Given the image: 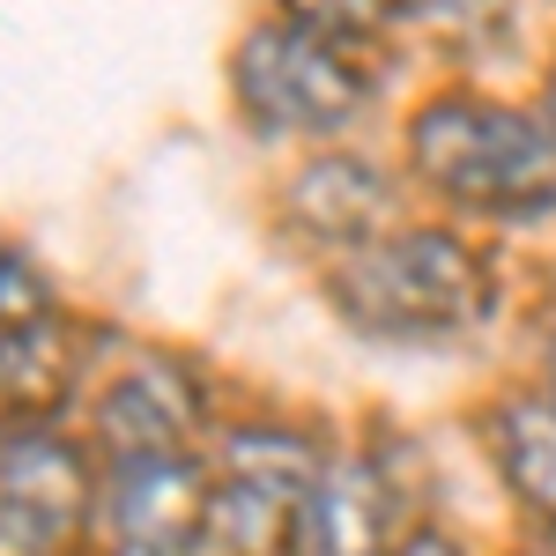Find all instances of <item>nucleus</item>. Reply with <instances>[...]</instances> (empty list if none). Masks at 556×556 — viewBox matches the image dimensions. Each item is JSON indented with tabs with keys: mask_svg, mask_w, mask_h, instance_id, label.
<instances>
[{
	"mask_svg": "<svg viewBox=\"0 0 556 556\" xmlns=\"http://www.w3.org/2000/svg\"><path fill=\"white\" fill-rule=\"evenodd\" d=\"M438 8V23H453L460 38H490L505 15H513V0H430Z\"/></svg>",
	"mask_w": 556,
	"mask_h": 556,
	"instance_id": "nucleus-13",
	"label": "nucleus"
},
{
	"mask_svg": "<svg viewBox=\"0 0 556 556\" xmlns=\"http://www.w3.org/2000/svg\"><path fill=\"white\" fill-rule=\"evenodd\" d=\"M97 519L112 556H193L208 534V475L186 453H134L97 482Z\"/></svg>",
	"mask_w": 556,
	"mask_h": 556,
	"instance_id": "nucleus-6",
	"label": "nucleus"
},
{
	"mask_svg": "<svg viewBox=\"0 0 556 556\" xmlns=\"http://www.w3.org/2000/svg\"><path fill=\"white\" fill-rule=\"evenodd\" d=\"M97 438L112 460H134V453H186L193 438V386L178 379L164 356L134 364L127 379L97 401Z\"/></svg>",
	"mask_w": 556,
	"mask_h": 556,
	"instance_id": "nucleus-8",
	"label": "nucleus"
},
{
	"mask_svg": "<svg viewBox=\"0 0 556 556\" xmlns=\"http://www.w3.org/2000/svg\"><path fill=\"white\" fill-rule=\"evenodd\" d=\"M549 386H556V356H549Z\"/></svg>",
	"mask_w": 556,
	"mask_h": 556,
	"instance_id": "nucleus-16",
	"label": "nucleus"
},
{
	"mask_svg": "<svg viewBox=\"0 0 556 556\" xmlns=\"http://www.w3.org/2000/svg\"><path fill=\"white\" fill-rule=\"evenodd\" d=\"M408 164L445 201L482 215L556 208V134L490 97H438L408 119Z\"/></svg>",
	"mask_w": 556,
	"mask_h": 556,
	"instance_id": "nucleus-2",
	"label": "nucleus"
},
{
	"mask_svg": "<svg viewBox=\"0 0 556 556\" xmlns=\"http://www.w3.org/2000/svg\"><path fill=\"white\" fill-rule=\"evenodd\" d=\"M290 215H298V230H312V238H334V245H356L364 253L379 238V223L393 215V186L364 156H319V164H304L290 178Z\"/></svg>",
	"mask_w": 556,
	"mask_h": 556,
	"instance_id": "nucleus-9",
	"label": "nucleus"
},
{
	"mask_svg": "<svg viewBox=\"0 0 556 556\" xmlns=\"http://www.w3.org/2000/svg\"><path fill=\"white\" fill-rule=\"evenodd\" d=\"M401 556H468V549H460L453 534H438V527H424V534H408V542H401Z\"/></svg>",
	"mask_w": 556,
	"mask_h": 556,
	"instance_id": "nucleus-14",
	"label": "nucleus"
},
{
	"mask_svg": "<svg viewBox=\"0 0 556 556\" xmlns=\"http://www.w3.org/2000/svg\"><path fill=\"white\" fill-rule=\"evenodd\" d=\"M490 445L505 482L556 527V401H497Z\"/></svg>",
	"mask_w": 556,
	"mask_h": 556,
	"instance_id": "nucleus-11",
	"label": "nucleus"
},
{
	"mask_svg": "<svg viewBox=\"0 0 556 556\" xmlns=\"http://www.w3.org/2000/svg\"><path fill=\"white\" fill-rule=\"evenodd\" d=\"M67 386H75V349L52 334V319L0 327V430H45Z\"/></svg>",
	"mask_w": 556,
	"mask_h": 556,
	"instance_id": "nucleus-10",
	"label": "nucleus"
},
{
	"mask_svg": "<svg viewBox=\"0 0 556 556\" xmlns=\"http://www.w3.org/2000/svg\"><path fill=\"white\" fill-rule=\"evenodd\" d=\"M97 513V475L60 430L0 438V542L15 556H60Z\"/></svg>",
	"mask_w": 556,
	"mask_h": 556,
	"instance_id": "nucleus-5",
	"label": "nucleus"
},
{
	"mask_svg": "<svg viewBox=\"0 0 556 556\" xmlns=\"http://www.w3.org/2000/svg\"><path fill=\"white\" fill-rule=\"evenodd\" d=\"M298 556H401L393 490L371 460H327L298 513Z\"/></svg>",
	"mask_w": 556,
	"mask_h": 556,
	"instance_id": "nucleus-7",
	"label": "nucleus"
},
{
	"mask_svg": "<svg viewBox=\"0 0 556 556\" xmlns=\"http://www.w3.org/2000/svg\"><path fill=\"white\" fill-rule=\"evenodd\" d=\"M490 260L453 230H386L334 267V312L371 342H445L490 319Z\"/></svg>",
	"mask_w": 556,
	"mask_h": 556,
	"instance_id": "nucleus-1",
	"label": "nucleus"
},
{
	"mask_svg": "<svg viewBox=\"0 0 556 556\" xmlns=\"http://www.w3.org/2000/svg\"><path fill=\"white\" fill-rule=\"evenodd\" d=\"M230 83H238L245 119L267 127V134H342L364 112V97H371L364 67L342 60V45L312 38L298 23H260V30H245Z\"/></svg>",
	"mask_w": 556,
	"mask_h": 556,
	"instance_id": "nucleus-3",
	"label": "nucleus"
},
{
	"mask_svg": "<svg viewBox=\"0 0 556 556\" xmlns=\"http://www.w3.org/2000/svg\"><path fill=\"white\" fill-rule=\"evenodd\" d=\"M327 460H312L298 430L253 424L223 445V475L208 482V534L230 556H298V513Z\"/></svg>",
	"mask_w": 556,
	"mask_h": 556,
	"instance_id": "nucleus-4",
	"label": "nucleus"
},
{
	"mask_svg": "<svg viewBox=\"0 0 556 556\" xmlns=\"http://www.w3.org/2000/svg\"><path fill=\"white\" fill-rule=\"evenodd\" d=\"M542 127L556 134V67H549V89H542Z\"/></svg>",
	"mask_w": 556,
	"mask_h": 556,
	"instance_id": "nucleus-15",
	"label": "nucleus"
},
{
	"mask_svg": "<svg viewBox=\"0 0 556 556\" xmlns=\"http://www.w3.org/2000/svg\"><path fill=\"white\" fill-rule=\"evenodd\" d=\"M401 8L408 0H282V23H298L327 45H349V38H379Z\"/></svg>",
	"mask_w": 556,
	"mask_h": 556,
	"instance_id": "nucleus-12",
	"label": "nucleus"
}]
</instances>
